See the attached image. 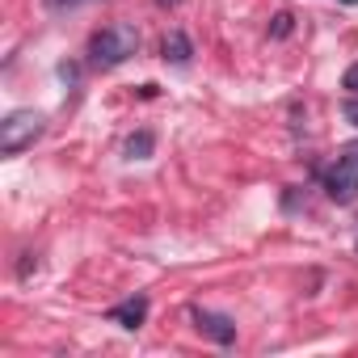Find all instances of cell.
<instances>
[{
    "label": "cell",
    "mask_w": 358,
    "mask_h": 358,
    "mask_svg": "<svg viewBox=\"0 0 358 358\" xmlns=\"http://www.w3.org/2000/svg\"><path fill=\"white\" fill-rule=\"evenodd\" d=\"M89 51H93V64H101V68H118V64H127V59L139 51V34H135V26L114 22V26H106V30L93 34Z\"/></svg>",
    "instance_id": "obj_1"
},
{
    "label": "cell",
    "mask_w": 358,
    "mask_h": 358,
    "mask_svg": "<svg viewBox=\"0 0 358 358\" xmlns=\"http://www.w3.org/2000/svg\"><path fill=\"white\" fill-rule=\"evenodd\" d=\"M47 131V118L38 110H13L5 122H0V152L5 156H17L26 148H34V139Z\"/></svg>",
    "instance_id": "obj_2"
},
{
    "label": "cell",
    "mask_w": 358,
    "mask_h": 358,
    "mask_svg": "<svg viewBox=\"0 0 358 358\" xmlns=\"http://www.w3.org/2000/svg\"><path fill=\"white\" fill-rule=\"evenodd\" d=\"M324 194H329L337 207H350V203L358 199V143L345 148V152L333 160V169L324 173Z\"/></svg>",
    "instance_id": "obj_3"
},
{
    "label": "cell",
    "mask_w": 358,
    "mask_h": 358,
    "mask_svg": "<svg viewBox=\"0 0 358 358\" xmlns=\"http://www.w3.org/2000/svg\"><path fill=\"white\" fill-rule=\"evenodd\" d=\"M194 324H199V333H207V337L220 341V345H232V341H236V324H232L228 316H220V312L194 308Z\"/></svg>",
    "instance_id": "obj_4"
},
{
    "label": "cell",
    "mask_w": 358,
    "mask_h": 358,
    "mask_svg": "<svg viewBox=\"0 0 358 358\" xmlns=\"http://www.w3.org/2000/svg\"><path fill=\"white\" fill-rule=\"evenodd\" d=\"M106 316H110L114 324H122V329H139V324L148 320V299H143V295H135V299H122V303H114Z\"/></svg>",
    "instance_id": "obj_5"
},
{
    "label": "cell",
    "mask_w": 358,
    "mask_h": 358,
    "mask_svg": "<svg viewBox=\"0 0 358 358\" xmlns=\"http://www.w3.org/2000/svg\"><path fill=\"white\" fill-rule=\"evenodd\" d=\"M190 55H194V47H190V38H186L182 30H173V34L164 38V59H169V64H190Z\"/></svg>",
    "instance_id": "obj_6"
},
{
    "label": "cell",
    "mask_w": 358,
    "mask_h": 358,
    "mask_svg": "<svg viewBox=\"0 0 358 358\" xmlns=\"http://www.w3.org/2000/svg\"><path fill=\"white\" fill-rule=\"evenodd\" d=\"M152 148H156L152 131H139V135H131V139H127V156H131V160H143V156H152Z\"/></svg>",
    "instance_id": "obj_7"
},
{
    "label": "cell",
    "mask_w": 358,
    "mask_h": 358,
    "mask_svg": "<svg viewBox=\"0 0 358 358\" xmlns=\"http://www.w3.org/2000/svg\"><path fill=\"white\" fill-rule=\"evenodd\" d=\"M270 34H274V38H287V34H291V13H278L274 26H270Z\"/></svg>",
    "instance_id": "obj_8"
},
{
    "label": "cell",
    "mask_w": 358,
    "mask_h": 358,
    "mask_svg": "<svg viewBox=\"0 0 358 358\" xmlns=\"http://www.w3.org/2000/svg\"><path fill=\"white\" fill-rule=\"evenodd\" d=\"M341 89L358 93V64H350V68H345V76H341Z\"/></svg>",
    "instance_id": "obj_9"
},
{
    "label": "cell",
    "mask_w": 358,
    "mask_h": 358,
    "mask_svg": "<svg viewBox=\"0 0 358 358\" xmlns=\"http://www.w3.org/2000/svg\"><path fill=\"white\" fill-rule=\"evenodd\" d=\"M341 114H345V118H350V122H354V127H358V97H350V101H345V106H341Z\"/></svg>",
    "instance_id": "obj_10"
},
{
    "label": "cell",
    "mask_w": 358,
    "mask_h": 358,
    "mask_svg": "<svg viewBox=\"0 0 358 358\" xmlns=\"http://www.w3.org/2000/svg\"><path fill=\"white\" fill-rule=\"evenodd\" d=\"M160 5H177V0H160Z\"/></svg>",
    "instance_id": "obj_11"
},
{
    "label": "cell",
    "mask_w": 358,
    "mask_h": 358,
    "mask_svg": "<svg viewBox=\"0 0 358 358\" xmlns=\"http://www.w3.org/2000/svg\"><path fill=\"white\" fill-rule=\"evenodd\" d=\"M341 5H358V0H341Z\"/></svg>",
    "instance_id": "obj_12"
}]
</instances>
